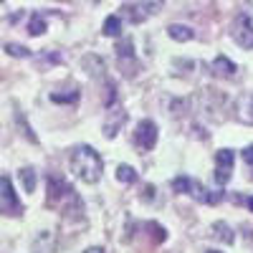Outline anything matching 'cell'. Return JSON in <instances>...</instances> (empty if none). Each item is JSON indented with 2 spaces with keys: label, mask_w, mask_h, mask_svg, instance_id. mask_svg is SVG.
Returning <instances> with one entry per match:
<instances>
[{
  "label": "cell",
  "mask_w": 253,
  "mask_h": 253,
  "mask_svg": "<svg viewBox=\"0 0 253 253\" xmlns=\"http://www.w3.org/2000/svg\"><path fill=\"white\" fill-rule=\"evenodd\" d=\"M101 170H104V160L94 147L89 144L76 147V152L71 155V172L81 182H96L101 177Z\"/></svg>",
  "instance_id": "cell-1"
},
{
  "label": "cell",
  "mask_w": 253,
  "mask_h": 253,
  "mask_svg": "<svg viewBox=\"0 0 253 253\" xmlns=\"http://www.w3.org/2000/svg\"><path fill=\"white\" fill-rule=\"evenodd\" d=\"M48 205H53L58 210H66V205H71L74 210L81 208V203H79V198L74 193V187L69 182L53 177V175L48 177Z\"/></svg>",
  "instance_id": "cell-2"
},
{
  "label": "cell",
  "mask_w": 253,
  "mask_h": 253,
  "mask_svg": "<svg viewBox=\"0 0 253 253\" xmlns=\"http://www.w3.org/2000/svg\"><path fill=\"white\" fill-rule=\"evenodd\" d=\"M162 5H165V0H139V3H134V5H124L122 10L132 23H144L150 15L160 13Z\"/></svg>",
  "instance_id": "cell-3"
},
{
  "label": "cell",
  "mask_w": 253,
  "mask_h": 253,
  "mask_svg": "<svg viewBox=\"0 0 253 253\" xmlns=\"http://www.w3.org/2000/svg\"><path fill=\"white\" fill-rule=\"evenodd\" d=\"M0 187H3V193H0V210H3L5 215H20V213H23V205H20V200L15 195L13 182H10L8 175L0 180Z\"/></svg>",
  "instance_id": "cell-4"
},
{
  "label": "cell",
  "mask_w": 253,
  "mask_h": 253,
  "mask_svg": "<svg viewBox=\"0 0 253 253\" xmlns=\"http://www.w3.org/2000/svg\"><path fill=\"white\" fill-rule=\"evenodd\" d=\"M230 36H233V41L243 51H251L253 48V26H251V18L248 15H238L233 28H230Z\"/></svg>",
  "instance_id": "cell-5"
},
{
  "label": "cell",
  "mask_w": 253,
  "mask_h": 253,
  "mask_svg": "<svg viewBox=\"0 0 253 253\" xmlns=\"http://www.w3.org/2000/svg\"><path fill=\"white\" fill-rule=\"evenodd\" d=\"M134 142L142 147V150H155V144H157V124L152 119L139 122L137 132H134Z\"/></svg>",
  "instance_id": "cell-6"
},
{
  "label": "cell",
  "mask_w": 253,
  "mask_h": 253,
  "mask_svg": "<svg viewBox=\"0 0 253 253\" xmlns=\"http://www.w3.org/2000/svg\"><path fill=\"white\" fill-rule=\"evenodd\" d=\"M233 150H220L215 155V182L218 185H225L230 180V175H233Z\"/></svg>",
  "instance_id": "cell-7"
},
{
  "label": "cell",
  "mask_w": 253,
  "mask_h": 253,
  "mask_svg": "<svg viewBox=\"0 0 253 253\" xmlns=\"http://www.w3.org/2000/svg\"><path fill=\"white\" fill-rule=\"evenodd\" d=\"M236 117H238V122H243V124H251V126H253V94H246V96H241V99H238Z\"/></svg>",
  "instance_id": "cell-8"
},
{
  "label": "cell",
  "mask_w": 253,
  "mask_h": 253,
  "mask_svg": "<svg viewBox=\"0 0 253 253\" xmlns=\"http://www.w3.org/2000/svg\"><path fill=\"white\" fill-rule=\"evenodd\" d=\"M210 69H213V74L215 76H225V79H230V76H236V63L230 61L228 56H218L213 63H210Z\"/></svg>",
  "instance_id": "cell-9"
},
{
  "label": "cell",
  "mask_w": 253,
  "mask_h": 253,
  "mask_svg": "<svg viewBox=\"0 0 253 253\" xmlns=\"http://www.w3.org/2000/svg\"><path fill=\"white\" fill-rule=\"evenodd\" d=\"M210 236H213L215 241H223V243H233L236 241V236H233V230H230V225L228 223H213V225H210Z\"/></svg>",
  "instance_id": "cell-10"
},
{
  "label": "cell",
  "mask_w": 253,
  "mask_h": 253,
  "mask_svg": "<svg viewBox=\"0 0 253 253\" xmlns=\"http://www.w3.org/2000/svg\"><path fill=\"white\" fill-rule=\"evenodd\" d=\"M167 36H170L172 41H177V43H187V41H193V28H187V26H180V23H172V26H167Z\"/></svg>",
  "instance_id": "cell-11"
},
{
  "label": "cell",
  "mask_w": 253,
  "mask_h": 253,
  "mask_svg": "<svg viewBox=\"0 0 253 253\" xmlns=\"http://www.w3.org/2000/svg\"><path fill=\"white\" fill-rule=\"evenodd\" d=\"M126 122V114L124 112H114L107 122H104V134H107L109 139H114L117 137V132H119V126Z\"/></svg>",
  "instance_id": "cell-12"
},
{
  "label": "cell",
  "mask_w": 253,
  "mask_h": 253,
  "mask_svg": "<svg viewBox=\"0 0 253 253\" xmlns=\"http://www.w3.org/2000/svg\"><path fill=\"white\" fill-rule=\"evenodd\" d=\"M190 195H193L198 203H218V200H220V195H210V190H205V187L198 185V182H193V190H190Z\"/></svg>",
  "instance_id": "cell-13"
},
{
  "label": "cell",
  "mask_w": 253,
  "mask_h": 253,
  "mask_svg": "<svg viewBox=\"0 0 253 253\" xmlns=\"http://www.w3.org/2000/svg\"><path fill=\"white\" fill-rule=\"evenodd\" d=\"M28 33L31 36H43L46 33V20L41 18V13H33L28 20Z\"/></svg>",
  "instance_id": "cell-14"
},
{
  "label": "cell",
  "mask_w": 253,
  "mask_h": 253,
  "mask_svg": "<svg viewBox=\"0 0 253 253\" xmlns=\"http://www.w3.org/2000/svg\"><path fill=\"white\" fill-rule=\"evenodd\" d=\"M117 180L124 182V185H132V182L137 180L134 167H129V165H119V167H117Z\"/></svg>",
  "instance_id": "cell-15"
},
{
  "label": "cell",
  "mask_w": 253,
  "mask_h": 253,
  "mask_svg": "<svg viewBox=\"0 0 253 253\" xmlns=\"http://www.w3.org/2000/svg\"><path fill=\"white\" fill-rule=\"evenodd\" d=\"M107 36H119L122 33V18L119 15H109L107 20H104V28H101Z\"/></svg>",
  "instance_id": "cell-16"
},
{
  "label": "cell",
  "mask_w": 253,
  "mask_h": 253,
  "mask_svg": "<svg viewBox=\"0 0 253 253\" xmlns=\"http://www.w3.org/2000/svg\"><path fill=\"white\" fill-rule=\"evenodd\" d=\"M81 63L89 69V74H91V76H99V74L104 71V61H101L99 56H84V61H81Z\"/></svg>",
  "instance_id": "cell-17"
},
{
  "label": "cell",
  "mask_w": 253,
  "mask_h": 253,
  "mask_svg": "<svg viewBox=\"0 0 253 253\" xmlns=\"http://www.w3.org/2000/svg\"><path fill=\"white\" fill-rule=\"evenodd\" d=\"M20 180H23L26 193H33L36 190V172L31 170V167H23V170H20Z\"/></svg>",
  "instance_id": "cell-18"
},
{
  "label": "cell",
  "mask_w": 253,
  "mask_h": 253,
  "mask_svg": "<svg viewBox=\"0 0 253 253\" xmlns=\"http://www.w3.org/2000/svg\"><path fill=\"white\" fill-rule=\"evenodd\" d=\"M51 101H53V104H76V101H79V91H69V94L53 91V94H51Z\"/></svg>",
  "instance_id": "cell-19"
},
{
  "label": "cell",
  "mask_w": 253,
  "mask_h": 253,
  "mask_svg": "<svg viewBox=\"0 0 253 253\" xmlns=\"http://www.w3.org/2000/svg\"><path fill=\"white\" fill-rule=\"evenodd\" d=\"M147 230H152L155 243H165V241H167V230H165L160 223H147Z\"/></svg>",
  "instance_id": "cell-20"
},
{
  "label": "cell",
  "mask_w": 253,
  "mask_h": 253,
  "mask_svg": "<svg viewBox=\"0 0 253 253\" xmlns=\"http://www.w3.org/2000/svg\"><path fill=\"white\" fill-rule=\"evenodd\" d=\"M172 190L175 193H190V190H193V180L190 177H175L172 180Z\"/></svg>",
  "instance_id": "cell-21"
},
{
  "label": "cell",
  "mask_w": 253,
  "mask_h": 253,
  "mask_svg": "<svg viewBox=\"0 0 253 253\" xmlns=\"http://www.w3.org/2000/svg\"><path fill=\"white\" fill-rule=\"evenodd\" d=\"M117 56H119V58H134L132 41H124V43H119V46H117Z\"/></svg>",
  "instance_id": "cell-22"
},
{
  "label": "cell",
  "mask_w": 253,
  "mask_h": 253,
  "mask_svg": "<svg viewBox=\"0 0 253 253\" xmlns=\"http://www.w3.org/2000/svg\"><path fill=\"white\" fill-rule=\"evenodd\" d=\"M5 51H8L10 56H15V58H28V56H31V51H28L26 46H15V43H8Z\"/></svg>",
  "instance_id": "cell-23"
},
{
  "label": "cell",
  "mask_w": 253,
  "mask_h": 253,
  "mask_svg": "<svg viewBox=\"0 0 253 253\" xmlns=\"http://www.w3.org/2000/svg\"><path fill=\"white\" fill-rule=\"evenodd\" d=\"M114 99H117V94H114V84H107V99H104V107H112Z\"/></svg>",
  "instance_id": "cell-24"
},
{
  "label": "cell",
  "mask_w": 253,
  "mask_h": 253,
  "mask_svg": "<svg viewBox=\"0 0 253 253\" xmlns=\"http://www.w3.org/2000/svg\"><path fill=\"white\" fill-rule=\"evenodd\" d=\"M243 162L253 165V144H251V147H246V150H243Z\"/></svg>",
  "instance_id": "cell-25"
},
{
  "label": "cell",
  "mask_w": 253,
  "mask_h": 253,
  "mask_svg": "<svg viewBox=\"0 0 253 253\" xmlns=\"http://www.w3.org/2000/svg\"><path fill=\"white\" fill-rule=\"evenodd\" d=\"M152 193H155V187H147L144 190V200H152Z\"/></svg>",
  "instance_id": "cell-26"
},
{
  "label": "cell",
  "mask_w": 253,
  "mask_h": 253,
  "mask_svg": "<svg viewBox=\"0 0 253 253\" xmlns=\"http://www.w3.org/2000/svg\"><path fill=\"white\" fill-rule=\"evenodd\" d=\"M246 205H248V210L253 213V198H248V200H246Z\"/></svg>",
  "instance_id": "cell-27"
},
{
  "label": "cell",
  "mask_w": 253,
  "mask_h": 253,
  "mask_svg": "<svg viewBox=\"0 0 253 253\" xmlns=\"http://www.w3.org/2000/svg\"><path fill=\"white\" fill-rule=\"evenodd\" d=\"M86 253H104V251H101V248H89Z\"/></svg>",
  "instance_id": "cell-28"
},
{
  "label": "cell",
  "mask_w": 253,
  "mask_h": 253,
  "mask_svg": "<svg viewBox=\"0 0 253 253\" xmlns=\"http://www.w3.org/2000/svg\"><path fill=\"white\" fill-rule=\"evenodd\" d=\"M208 253H218V251H208Z\"/></svg>",
  "instance_id": "cell-29"
}]
</instances>
